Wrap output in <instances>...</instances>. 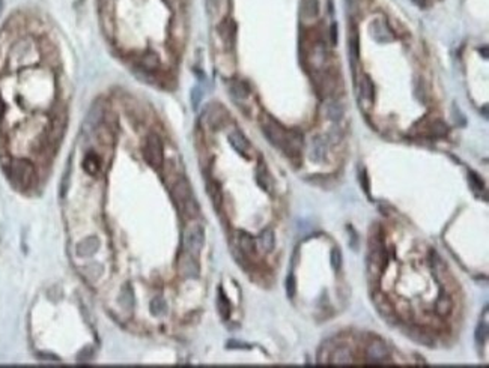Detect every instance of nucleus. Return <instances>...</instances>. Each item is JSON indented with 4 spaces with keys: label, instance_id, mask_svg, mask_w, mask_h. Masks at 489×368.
Listing matches in <instances>:
<instances>
[{
    "label": "nucleus",
    "instance_id": "nucleus-1",
    "mask_svg": "<svg viewBox=\"0 0 489 368\" xmlns=\"http://www.w3.org/2000/svg\"><path fill=\"white\" fill-rule=\"evenodd\" d=\"M263 135L274 147L283 150L288 155H294L298 152L303 143V137L297 135L295 132H289L280 123L273 119H268L262 123Z\"/></svg>",
    "mask_w": 489,
    "mask_h": 368
},
{
    "label": "nucleus",
    "instance_id": "nucleus-2",
    "mask_svg": "<svg viewBox=\"0 0 489 368\" xmlns=\"http://www.w3.org/2000/svg\"><path fill=\"white\" fill-rule=\"evenodd\" d=\"M172 197L173 201L179 206V209L188 217H196L199 214V206L193 197V189L185 178H178L175 181L172 186Z\"/></svg>",
    "mask_w": 489,
    "mask_h": 368
},
{
    "label": "nucleus",
    "instance_id": "nucleus-3",
    "mask_svg": "<svg viewBox=\"0 0 489 368\" xmlns=\"http://www.w3.org/2000/svg\"><path fill=\"white\" fill-rule=\"evenodd\" d=\"M8 176L18 188H26L33 181V166L24 158H15L9 163Z\"/></svg>",
    "mask_w": 489,
    "mask_h": 368
},
{
    "label": "nucleus",
    "instance_id": "nucleus-4",
    "mask_svg": "<svg viewBox=\"0 0 489 368\" xmlns=\"http://www.w3.org/2000/svg\"><path fill=\"white\" fill-rule=\"evenodd\" d=\"M143 158L154 169H161L163 164H164V147H163V141L154 132L146 137L143 146Z\"/></svg>",
    "mask_w": 489,
    "mask_h": 368
},
{
    "label": "nucleus",
    "instance_id": "nucleus-5",
    "mask_svg": "<svg viewBox=\"0 0 489 368\" xmlns=\"http://www.w3.org/2000/svg\"><path fill=\"white\" fill-rule=\"evenodd\" d=\"M38 59V48L30 39L18 41L11 50V61L17 62L18 65H30Z\"/></svg>",
    "mask_w": 489,
    "mask_h": 368
},
{
    "label": "nucleus",
    "instance_id": "nucleus-6",
    "mask_svg": "<svg viewBox=\"0 0 489 368\" xmlns=\"http://www.w3.org/2000/svg\"><path fill=\"white\" fill-rule=\"evenodd\" d=\"M184 249L188 254L199 255L205 244V230L200 224H190L184 232Z\"/></svg>",
    "mask_w": 489,
    "mask_h": 368
},
{
    "label": "nucleus",
    "instance_id": "nucleus-7",
    "mask_svg": "<svg viewBox=\"0 0 489 368\" xmlns=\"http://www.w3.org/2000/svg\"><path fill=\"white\" fill-rule=\"evenodd\" d=\"M178 272L182 278L187 280H196L200 275V266L197 263L196 255L184 252L178 260Z\"/></svg>",
    "mask_w": 489,
    "mask_h": 368
},
{
    "label": "nucleus",
    "instance_id": "nucleus-8",
    "mask_svg": "<svg viewBox=\"0 0 489 368\" xmlns=\"http://www.w3.org/2000/svg\"><path fill=\"white\" fill-rule=\"evenodd\" d=\"M228 138H229L231 146H232V147H234L241 156L248 158V155H250V152H251V146H250V141L245 138V135H244L241 131H232V132H229Z\"/></svg>",
    "mask_w": 489,
    "mask_h": 368
},
{
    "label": "nucleus",
    "instance_id": "nucleus-9",
    "mask_svg": "<svg viewBox=\"0 0 489 368\" xmlns=\"http://www.w3.org/2000/svg\"><path fill=\"white\" fill-rule=\"evenodd\" d=\"M366 355L370 361H384L389 358L390 350L387 347V344L381 340H373L367 349H366Z\"/></svg>",
    "mask_w": 489,
    "mask_h": 368
},
{
    "label": "nucleus",
    "instance_id": "nucleus-10",
    "mask_svg": "<svg viewBox=\"0 0 489 368\" xmlns=\"http://www.w3.org/2000/svg\"><path fill=\"white\" fill-rule=\"evenodd\" d=\"M98 249H99V241H98V238H95V236L86 238L84 241H82V242L77 245V254H79L80 257H89V255L95 254Z\"/></svg>",
    "mask_w": 489,
    "mask_h": 368
},
{
    "label": "nucleus",
    "instance_id": "nucleus-11",
    "mask_svg": "<svg viewBox=\"0 0 489 368\" xmlns=\"http://www.w3.org/2000/svg\"><path fill=\"white\" fill-rule=\"evenodd\" d=\"M372 35L378 42H390V41L395 39L392 30L389 29V26L381 23V21H375L372 24Z\"/></svg>",
    "mask_w": 489,
    "mask_h": 368
},
{
    "label": "nucleus",
    "instance_id": "nucleus-12",
    "mask_svg": "<svg viewBox=\"0 0 489 368\" xmlns=\"http://www.w3.org/2000/svg\"><path fill=\"white\" fill-rule=\"evenodd\" d=\"M238 246L243 254L253 255L256 251V241L247 232H238Z\"/></svg>",
    "mask_w": 489,
    "mask_h": 368
},
{
    "label": "nucleus",
    "instance_id": "nucleus-13",
    "mask_svg": "<svg viewBox=\"0 0 489 368\" xmlns=\"http://www.w3.org/2000/svg\"><path fill=\"white\" fill-rule=\"evenodd\" d=\"M119 305L125 312H133L134 309V292L130 284L124 286V289L119 293Z\"/></svg>",
    "mask_w": 489,
    "mask_h": 368
},
{
    "label": "nucleus",
    "instance_id": "nucleus-14",
    "mask_svg": "<svg viewBox=\"0 0 489 368\" xmlns=\"http://www.w3.org/2000/svg\"><path fill=\"white\" fill-rule=\"evenodd\" d=\"M256 179H257V184L262 189H265L266 192L273 191V178H271V175L268 173L266 166H263L262 163H259V166H257Z\"/></svg>",
    "mask_w": 489,
    "mask_h": 368
},
{
    "label": "nucleus",
    "instance_id": "nucleus-15",
    "mask_svg": "<svg viewBox=\"0 0 489 368\" xmlns=\"http://www.w3.org/2000/svg\"><path fill=\"white\" fill-rule=\"evenodd\" d=\"M360 95L363 99H366L369 102L375 101V83L367 74H363V77L360 80Z\"/></svg>",
    "mask_w": 489,
    "mask_h": 368
},
{
    "label": "nucleus",
    "instance_id": "nucleus-16",
    "mask_svg": "<svg viewBox=\"0 0 489 368\" xmlns=\"http://www.w3.org/2000/svg\"><path fill=\"white\" fill-rule=\"evenodd\" d=\"M257 244L260 246V249L263 252H271L274 249L276 245V238H274V232L271 229H265L260 232L259 238H257Z\"/></svg>",
    "mask_w": 489,
    "mask_h": 368
},
{
    "label": "nucleus",
    "instance_id": "nucleus-17",
    "mask_svg": "<svg viewBox=\"0 0 489 368\" xmlns=\"http://www.w3.org/2000/svg\"><path fill=\"white\" fill-rule=\"evenodd\" d=\"M321 12V3L319 0H303L301 5V17L304 20H313Z\"/></svg>",
    "mask_w": 489,
    "mask_h": 368
},
{
    "label": "nucleus",
    "instance_id": "nucleus-18",
    "mask_svg": "<svg viewBox=\"0 0 489 368\" xmlns=\"http://www.w3.org/2000/svg\"><path fill=\"white\" fill-rule=\"evenodd\" d=\"M83 169L86 173L92 175V176H96L101 170V160H99V156L89 152L84 158V161H83Z\"/></svg>",
    "mask_w": 489,
    "mask_h": 368
},
{
    "label": "nucleus",
    "instance_id": "nucleus-19",
    "mask_svg": "<svg viewBox=\"0 0 489 368\" xmlns=\"http://www.w3.org/2000/svg\"><path fill=\"white\" fill-rule=\"evenodd\" d=\"M423 134L432 135V137H443L447 134L449 128L446 123H443L441 121H430L424 128H423Z\"/></svg>",
    "mask_w": 489,
    "mask_h": 368
},
{
    "label": "nucleus",
    "instance_id": "nucleus-20",
    "mask_svg": "<svg viewBox=\"0 0 489 368\" xmlns=\"http://www.w3.org/2000/svg\"><path fill=\"white\" fill-rule=\"evenodd\" d=\"M206 189H208V194H209V197H211L214 206H215V207H220V206H222V201H223V194H222V188H220V185L217 184L214 179H209V181L206 182Z\"/></svg>",
    "mask_w": 489,
    "mask_h": 368
},
{
    "label": "nucleus",
    "instance_id": "nucleus-21",
    "mask_svg": "<svg viewBox=\"0 0 489 368\" xmlns=\"http://www.w3.org/2000/svg\"><path fill=\"white\" fill-rule=\"evenodd\" d=\"M140 68L146 72H152L158 68L160 62H158V56L155 55L154 51H146L145 55L140 58Z\"/></svg>",
    "mask_w": 489,
    "mask_h": 368
},
{
    "label": "nucleus",
    "instance_id": "nucleus-22",
    "mask_svg": "<svg viewBox=\"0 0 489 368\" xmlns=\"http://www.w3.org/2000/svg\"><path fill=\"white\" fill-rule=\"evenodd\" d=\"M325 152H327V144H325V140L322 137H315L312 141V160L313 161H322V158L325 156Z\"/></svg>",
    "mask_w": 489,
    "mask_h": 368
},
{
    "label": "nucleus",
    "instance_id": "nucleus-23",
    "mask_svg": "<svg viewBox=\"0 0 489 368\" xmlns=\"http://www.w3.org/2000/svg\"><path fill=\"white\" fill-rule=\"evenodd\" d=\"M229 92L234 99H247L250 96V89L243 81H232L229 86Z\"/></svg>",
    "mask_w": 489,
    "mask_h": 368
},
{
    "label": "nucleus",
    "instance_id": "nucleus-24",
    "mask_svg": "<svg viewBox=\"0 0 489 368\" xmlns=\"http://www.w3.org/2000/svg\"><path fill=\"white\" fill-rule=\"evenodd\" d=\"M219 32L222 35V38L226 41V42H234L235 39V35H237V27H235V23L232 20H225L220 27H219Z\"/></svg>",
    "mask_w": 489,
    "mask_h": 368
},
{
    "label": "nucleus",
    "instance_id": "nucleus-25",
    "mask_svg": "<svg viewBox=\"0 0 489 368\" xmlns=\"http://www.w3.org/2000/svg\"><path fill=\"white\" fill-rule=\"evenodd\" d=\"M348 47H349V56L352 63H357L358 55H360V44H358V33L357 30H352L348 38Z\"/></svg>",
    "mask_w": 489,
    "mask_h": 368
},
{
    "label": "nucleus",
    "instance_id": "nucleus-26",
    "mask_svg": "<svg viewBox=\"0 0 489 368\" xmlns=\"http://www.w3.org/2000/svg\"><path fill=\"white\" fill-rule=\"evenodd\" d=\"M453 308V304L447 295H440L435 302V309L440 315H449Z\"/></svg>",
    "mask_w": 489,
    "mask_h": 368
},
{
    "label": "nucleus",
    "instance_id": "nucleus-27",
    "mask_svg": "<svg viewBox=\"0 0 489 368\" xmlns=\"http://www.w3.org/2000/svg\"><path fill=\"white\" fill-rule=\"evenodd\" d=\"M217 308H219V312L222 315V319H228L229 314H231V304L228 301V298L225 296L223 290H219V296H217Z\"/></svg>",
    "mask_w": 489,
    "mask_h": 368
},
{
    "label": "nucleus",
    "instance_id": "nucleus-28",
    "mask_svg": "<svg viewBox=\"0 0 489 368\" xmlns=\"http://www.w3.org/2000/svg\"><path fill=\"white\" fill-rule=\"evenodd\" d=\"M331 361L334 364H349L352 361V355H351V350L348 347H340V349H336L333 356H331Z\"/></svg>",
    "mask_w": 489,
    "mask_h": 368
},
{
    "label": "nucleus",
    "instance_id": "nucleus-29",
    "mask_svg": "<svg viewBox=\"0 0 489 368\" xmlns=\"http://www.w3.org/2000/svg\"><path fill=\"white\" fill-rule=\"evenodd\" d=\"M327 116L330 118V121L333 122H339L342 118H343V109H342V105L337 102V101H333L328 104V107H327Z\"/></svg>",
    "mask_w": 489,
    "mask_h": 368
},
{
    "label": "nucleus",
    "instance_id": "nucleus-30",
    "mask_svg": "<svg viewBox=\"0 0 489 368\" xmlns=\"http://www.w3.org/2000/svg\"><path fill=\"white\" fill-rule=\"evenodd\" d=\"M151 312L154 315H163L166 311H167V304L166 301L163 299L161 296H155L152 301H151Z\"/></svg>",
    "mask_w": 489,
    "mask_h": 368
},
{
    "label": "nucleus",
    "instance_id": "nucleus-31",
    "mask_svg": "<svg viewBox=\"0 0 489 368\" xmlns=\"http://www.w3.org/2000/svg\"><path fill=\"white\" fill-rule=\"evenodd\" d=\"M330 263H331V268L334 271H339L342 268V252L339 248H333L331 254H330Z\"/></svg>",
    "mask_w": 489,
    "mask_h": 368
},
{
    "label": "nucleus",
    "instance_id": "nucleus-32",
    "mask_svg": "<svg viewBox=\"0 0 489 368\" xmlns=\"http://www.w3.org/2000/svg\"><path fill=\"white\" fill-rule=\"evenodd\" d=\"M488 338V325L486 323H480L476 329V343L479 346H482Z\"/></svg>",
    "mask_w": 489,
    "mask_h": 368
},
{
    "label": "nucleus",
    "instance_id": "nucleus-33",
    "mask_svg": "<svg viewBox=\"0 0 489 368\" xmlns=\"http://www.w3.org/2000/svg\"><path fill=\"white\" fill-rule=\"evenodd\" d=\"M286 293H288V298H291V299H294V296L297 293V281L292 274H289L288 280H286Z\"/></svg>",
    "mask_w": 489,
    "mask_h": 368
},
{
    "label": "nucleus",
    "instance_id": "nucleus-34",
    "mask_svg": "<svg viewBox=\"0 0 489 368\" xmlns=\"http://www.w3.org/2000/svg\"><path fill=\"white\" fill-rule=\"evenodd\" d=\"M470 184L473 185L474 189H483V182L474 172H470Z\"/></svg>",
    "mask_w": 489,
    "mask_h": 368
},
{
    "label": "nucleus",
    "instance_id": "nucleus-35",
    "mask_svg": "<svg viewBox=\"0 0 489 368\" xmlns=\"http://www.w3.org/2000/svg\"><path fill=\"white\" fill-rule=\"evenodd\" d=\"M360 185L363 186V189L366 191V194H369V178L364 169L360 170Z\"/></svg>",
    "mask_w": 489,
    "mask_h": 368
},
{
    "label": "nucleus",
    "instance_id": "nucleus-36",
    "mask_svg": "<svg viewBox=\"0 0 489 368\" xmlns=\"http://www.w3.org/2000/svg\"><path fill=\"white\" fill-rule=\"evenodd\" d=\"M200 99H202V92H200L199 87H194L193 92H191V102H193L194 107H197V104H199Z\"/></svg>",
    "mask_w": 489,
    "mask_h": 368
},
{
    "label": "nucleus",
    "instance_id": "nucleus-37",
    "mask_svg": "<svg viewBox=\"0 0 489 368\" xmlns=\"http://www.w3.org/2000/svg\"><path fill=\"white\" fill-rule=\"evenodd\" d=\"M336 24H333L331 26V41H333V44H336L337 42V32H336Z\"/></svg>",
    "mask_w": 489,
    "mask_h": 368
},
{
    "label": "nucleus",
    "instance_id": "nucleus-38",
    "mask_svg": "<svg viewBox=\"0 0 489 368\" xmlns=\"http://www.w3.org/2000/svg\"><path fill=\"white\" fill-rule=\"evenodd\" d=\"M3 113H5V104H3L2 98H0V123L3 121Z\"/></svg>",
    "mask_w": 489,
    "mask_h": 368
},
{
    "label": "nucleus",
    "instance_id": "nucleus-39",
    "mask_svg": "<svg viewBox=\"0 0 489 368\" xmlns=\"http://www.w3.org/2000/svg\"><path fill=\"white\" fill-rule=\"evenodd\" d=\"M411 2L415 3V5H418V6H423L426 3V0H411Z\"/></svg>",
    "mask_w": 489,
    "mask_h": 368
},
{
    "label": "nucleus",
    "instance_id": "nucleus-40",
    "mask_svg": "<svg viewBox=\"0 0 489 368\" xmlns=\"http://www.w3.org/2000/svg\"><path fill=\"white\" fill-rule=\"evenodd\" d=\"M166 2H167L169 5H173V3H179L181 0H166Z\"/></svg>",
    "mask_w": 489,
    "mask_h": 368
}]
</instances>
